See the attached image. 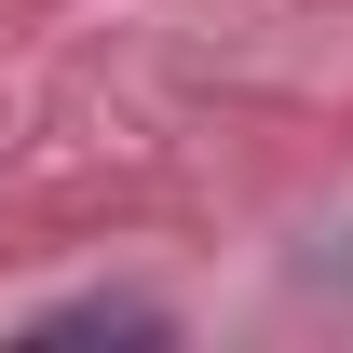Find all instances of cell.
I'll return each mask as SVG.
<instances>
[{"mask_svg": "<svg viewBox=\"0 0 353 353\" xmlns=\"http://www.w3.org/2000/svg\"><path fill=\"white\" fill-rule=\"evenodd\" d=\"M163 312H136V299H82V312H54L41 340H150Z\"/></svg>", "mask_w": 353, "mask_h": 353, "instance_id": "obj_1", "label": "cell"}]
</instances>
